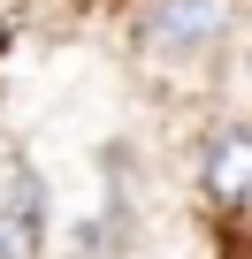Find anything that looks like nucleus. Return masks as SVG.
<instances>
[{
	"mask_svg": "<svg viewBox=\"0 0 252 259\" xmlns=\"http://www.w3.org/2000/svg\"><path fill=\"white\" fill-rule=\"evenodd\" d=\"M244 31V0H138L130 8V54L146 69H199L229 54Z\"/></svg>",
	"mask_w": 252,
	"mask_h": 259,
	"instance_id": "1",
	"label": "nucleus"
},
{
	"mask_svg": "<svg viewBox=\"0 0 252 259\" xmlns=\"http://www.w3.org/2000/svg\"><path fill=\"white\" fill-rule=\"evenodd\" d=\"M191 191L206 213L222 221H244L252 213V114L244 122H214L199 153H191Z\"/></svg>",
	"mask_w": 252,
	"mask_h": 259,
	"instance_id": "2",
	"label": "nucleus"
},
{
	"mask_svg": "<svg viewBox=\"0 0 252 259\" xmlns=\"http://www.w3.org/2000/svg\"><path fill=\"white\" fill-rule=\"evenodd\" d=\"M39 244H46V221L0 198V259H39Z\"/></svg>",
	"mask_w": 252,
	"mask_h": 259,
	"instance_id": "3",
	"label": "nucleus"
}]
</instances>
